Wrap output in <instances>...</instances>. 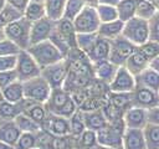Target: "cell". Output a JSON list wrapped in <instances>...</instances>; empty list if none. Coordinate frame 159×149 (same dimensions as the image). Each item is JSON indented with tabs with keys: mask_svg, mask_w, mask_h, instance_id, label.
<instances>
[{
	"mask_svg": "<svg viewBox=\"0 0 159 149\" xmlns=\"http://www.w3.org/2000/svg\"><path fill=\"white\" fill-rule=\"evenodd\" d=\"M45 106L48 113L62 115L66 118H71L78 109V106L72 98L71 92L65 88H53Z\"/></svg>",
	"mask_w": 159,
	"mask_h": 149,
	"instance_id": "1",
	"label": "cell"
},
{
	"mask_svg": "<svg viewBox=\"0 0 159 149\" xmlns=\"http://www.w3.org/2000/svg\"><path fill=\"white\" fill-rule=\"evenodd\" d=\"M27 51L35 58V61L39 63L41 68H45L47 66H51L66 58L51 40H46L39 43L31 45L27 48Z\"/></svg>",
	"mask_w": 159,
	"mask_h": 149,
	"instance_id": "2",
	"label": "cell"
},
{
	"mask_svg": "<svg viewBox=\"0 0 159 149\" xmlns=\"http://www.w3.org/2000/svg\"><path fill=\"white\" fill-rule=\"evenodd\" d=\"M123 119L109 122L106 127L97 132L98 145L106 149H122V139L124 133Z\"/></svg>",
	"mask_w": 159,
	"mask_h": 149,
	"instance_id": "3",
	"label": "cell"
},
{
	"mask_svg": "<svg viewBox=\"0 0 159 149\" xmlns=\"http://www.w3.org/2000/svg\"><path fill=\"white\" fill-rule=\"evenodd\" d=\"M122 36L130 41L137 47L149 41V22L140 17H132L124 22Z\"/></svg>",
	"mask_w": 159,
	"mask_h": 149,
	"instance_id": "4",
	"label": "cell"
},
{
	"mask_svg": "<svg viewBox=\"0 0 159 149\" xmlns=\"http://www.w3.org/2000/svg\"><path fill=\"white\" fill-rule=\"evenodd\" d=\"M31 21L25 19L24 16L7 26H5L6 38L11 40L16 43L21 50H27L30 47V32H31Z\"/></svg>",
	"mask_w": 159,
	"mask_h": 149,
	"instance_id": "5",
	"label": "cell"
},
{
	"mask_svg": "<svg viewBox=\"0 0 159 149\" xmlns=\"http://www.w3.org/2000/svg\"><path fill=\"white\" fill-rule=\"evenodd\" d=\"M22 84L25 98L37 103H46L52 92V87L42 76L27 79L22 82Z\"/></svg>",
	"mask_w": 159,
	"mask_h": 149,
	"instance_id": "6",
	"label": "cell"
},
{
	"mask_svg": "<svg viewBox=\"0 0 159 149\" xmlns=\"http://www.w3.org/2000/svg\"><path fill=\"white\" fill-rule=\"evenodd\" d=\"M15 71L17 74V79L25 82L27 79L41 76L42 68L39 66V63L35 61V58L30 55L27 50H21L17 55Z\"/></svg>",
	"mask_w": 159,
	"mask_h": 149,
	"instance_id": "7",
	"label": "cell"
},
{
	"mask_svg": "<svg viewBox=\"0 0 159 149\" xmlns=\"http://www.w3.org/2000/svg\"><path fill=\"white\" fill-rule=\"evenodd\" d=\"M99 25L101 20L97 9L93 6H84L73 20V26L77 34H94L98 31Z\"/></svg>",
	"mask_w": 159,
	"mask_h": 149,
	"instance_id": "8",
	"label": "cell"
},
{
	"mask_svg": "<svg viewBox=\"0 0 159 149\" xmlns=\"http://www.w3.org/2000/svg\"><path fill=\"white\" fill-rule=\"evenodd\" d=\"M137 50V46L128 41L124 36H119L111 41V52H109V61L113 62L116 66H124L125 61L129 56Z\"/></svg>",
	"mask_w": 159,
	"mask_h": 149,
	"instance_id": "9",
	"label": "cell"
},
{
	"mask_svg": "<svg viewBox=\"0 0 159 149\" xmlns=\"http://www.w3.org/2000/svg\"><path fill=\"white\" fill-rule=\"evenodd\" d=\"M67 74H68V65H67L66 58L57 63L47 66V67L42 68V71H41V76L50 83L52 89L53 88H63Z\"/></svg>",
	"mask_w": 159,
	"mask_h": 149,
	"instance_id": "10",
	"label": "cell"
},
{
	"mask_svg": "<svg viewBox=\"0 0 159 149\" xmlns=\"http://www.w3.org/2000/svg\"><path fill=\"white\" fill-rule=\"evenodd\" d=\"M137 87L135 76H133L124 66H119L114 78L108 84L109 92H133Z\"/></svg>",
	"mask_w": 159,
	"mask_h": 149,
	"instance_id": "11",
	"label": "cell"
},
{
	"mask_svg": "<svg viewBox=\"0 0 159 149\" xmlns=\"http://www.w3.org/2000/svg\"><path fill=\"white\" fill-rule=\"evenodd\" d=\"M56 24H57L56 21H52L48 17H43L41 20L32 22L31 32H30V43L35 45V43L50 40L56 29Z\"/></svg>",
	"mask_w": 159,
	"mask_h": 149,
	"instance_id": "12",
	"label": "cell"
},
{
	"mask_svg": "<svg viewBox=\"0 0 159 149\" xmlns=\"http://www.w3.org/2000/svg\"><path fill=\"white\" fill-rule=\"evenodd\" d=\"M42 129L47 130L52 135L63 137L71 135V127H70V118L48 113L45 122L42 123Z\"/></svg>",
	"mask_w": 159,
	"mask_h": 149,
	"instance_id": "13",
	"label": "cell"
},
{
	"mask_svg": "<svg viewBox=\"0 0 159 149\" xmlns=\"http://www.w3.org/2000/svg\"><path fill=\"white\" fill-rule=\"evenodd\" d=\"M123 123L125 128L144 129L148 124V109L132 106L123 113Z\"/></svg>",
	"mask_w": 159,
	"mask_h": 149,
	"instance_id": "14",
	"label": "cell"
},
{
	"mask_svg": "<svg viewBox=\"0 0 159 149\" xmlns=\"http://www.w3.org/2000/svg\"><path fill=\"white\" fill-rule=\"evenodd\" d=\"M159 104V93L147 87L137 86L133 91V106L145 109L153 108Z\"/></svg>",
	"mask_w": 159,
	"mask_h": 149,
	"instance_id": "15",
	"label": "cell"
},
{
	"mask_svg": "<svg viewBox=\"0 0 159 149\" xmlns=\"http://www.w3.org/2000/svg\"><path fill=\"white\" fill-rule=\"evenodd\" d=\"M93 68V76L102 83H106L107 86L112 82V79L116 76V72L118 70V66H116L109 60L99 61L96 63H92Z\"/></svg>",
	"mask_w": 159,
	"mask_h": 149,
	"instance_id": "16",
	"label": "cell"
},
{
	"mask_svg": "<svg viewBox=\"0 0 159 149\" xmlns=\"http://www.w3.org/2000/svg\"><path fill=\"white\" fill-rule=\"evenodd\" d=\"M122 149H147L143 129L125 128L122 139Z\"/></svg>",
	"mask_w": 159,
	"mask_h": 149,
	"instance_id": "17",
	"label": "cell"
},
{
	"mask_svg": "<svg viewBox=\"0 0 159 149\" xmlns=\"http://www.w3.org/2000/svg\"><path fill=\"white\" fill-rule=\"evenodd\" d=\"M109 52H111V41L107 38H103L101 36L97 37L94 45L89 50V52L86 55L91 63H96L99 61H104L109 58Z\"/></svg>",
	"mask_w": 159,
	"mask_h": 149,
	"instance_id": "18",
	"label": "cell"
},
{
	"mask_svg": "<svg viewBox=\"0 0 159 149\" xmlns=\"http://www.w3.org/2000/svg\"><path fill=\"white\" fill-rule=\"evenodd\" d=\"M21 133L22 132L19 129V127L16 125L14 119H5L0 125V140L12 145L14 148H15Z\"/></svg>",
	"mask_w": 159,
	"mask_h": 149,
	"instance_id": "19",
	"label": "cell"
},
{
	"mask_svg": "<svg viewBox=\"0 0 159 149\" xmlns=\"http://www.w3.org/2000/svg\"><path fill=\"white\" fill-rule=\"evenodd\" d=\"M149 63H150V60L147 58L142 52H139L138 50H135V51L129 56V58L125 61L124 67H125L133 76H138V74L142 73L145 68L149 67Z\"/></svg>",
	"mask_w": 159,
	"mask_h": 149,
	"instance_id": "20",
	"label": "cell"
},
{
	"mask_svg": "<svg viewBox=\"0 0 159 149\" xmlns=\"http://www.w3.org/2000/svg\"><path fill=\"white\" fill-rule=\"evenodd\" d=\"M123 26H124V22L119 19H117L114 21H109V22H101L97 34H98V36L112 41L114 38L122 36Z\"/></svg>",
	"mask_w": 159,
	"mask_h": 149,
	"instance_id": "21",
	"label": "cell"
},
{
	"mask_svg": "<svg viewBox=\"0 0 159 149\" xmlns=\"http://www.w3.org/2000/svg\"><path fill=\"white\" fill-rule=\"evenodd\" d=\"M83 117H84V124L87 129H92L98 132L99 129H102L103 127H106L109 122L104 114V112L102 109H94V111H89V112H83Z\"/></svg>",
	"mask_w": 159,
	"mask_h": 149,
	"instance_id": "22",
	"label": "cell"
},
{
	"mask_svg": "<svg viewBox=\"0 0 159 149\" xmlns=\"http://www.w3.org/2000/svg\"><path fill=\"white\" fill-rule=\"evenodd\" d=\"M135 81H137V86L147 87L149 89L159 92V73L152 67L145 68L142 73L135 76Z\"/></svg>",
	"mask_w": 159,
	"mask_h": 149,
	"instance_id": "23",
	"label": "cell"
},
{
	"mask_svg": "<svg viewBox=\"0 0 159 149\" xmlns=\"http://www.w3.org/2000/svg\"><path fill=\"white\" fill-rule=\"evenodd\" d=\"M2 98L4 101H7L10 103H20L25 99L24 94V84L21 81H15L10 83L9 86L4 87L2 89Z\"/></svg>",
	"mask_w": 159,
	"mask_h": 149,
	"instance_id": "24",
	"label": "cell"
},
{
	"mask_svg": "<svg viewBox=\"0 0 159 149\" xmlns=\"http://www.w3.org/2000/svg\"><path fill=\"white\" fill-rule=\"evenodd\" d=\"M43 5L46 10V17L56 22L63 19L66 0H45Z\"/></svg>",
	"mask_w": 159,
	"mask_h": 149,
	"instance_id": "25",
	"label": "cell"
},
{
	"mask_svg": "<svg viewBox=\"0 0 159 149\" xmlns=\"http://www.w3.org/2000/svg\"><path fill=\"white\" fill-rule=\"evenodd\" d=\"M16 125L19 127V129L22 133H39L42 127L40 123H37L36 120H34L31 117H29L26 113L21 112L20 114H17L14 118Z\"/></svg>",
	"mask_w": 159,
	"mask_h": 149,
	"instance_id": "26",
	"label": "cell"
},
{
	"mask_svg": "<svg viewBox=\"0 0 159 149\" xmlns=\"http://www.w3.org/2000/svg\"><path fill=\"white\" fill-rule=\"evenodd\" d=\"M109 103L124 112L133 106V92H111Z\"/></svg>",
	"mask_w": 159,
	"mask_h": 149,
	"instance_id": "27",
	"label": "cell"
},
{
	"mask_svg": "<svg viewBox=\"0 0 159 149\" xmlns=\"http://www.w3.org/2000/svg\"><path fill=\"white\" fill-rule=\"evenodd\" d=\"M159 11L158 6L149 0H137L135 5V16L144 19V20H150L157 12Z\"/></svg>",
	"mask_w": 159,
	"mask_h": 149,
	"instance_id": "28",
	"label": "cell"
},
{
	"mask_svg": "<svg viewBox=\"0 0 159 149\" xmlns=\"http://www.w3.org/2000/svg\"><path fill=\"white\" fill-rule=\"evenodd\" d=\"M24 17L31 22H35L37 20L46 17V10H45L43 2L30 1L29 5L26 6V9L24 10Z\"/></svg>",
	"mask_w": 159,
	"mask_h": 149,
	"instance_id": "29",
	"label": "cell"
},
{
	"mask_svg": "<svg viewBox=\"0 0 159 149\" xmlns=\"http://www.w3.org/2000/svg\"><path fill=\"white\" fill-rule=\"evenodd\" d=\"M135 5H137V0H120L116 6L118 11V19L125 22L132 17H134Z\"/></svg>",
	"mask_w": 159,
	"mask_h": 149,
	"instance_id": "30",
	"label": "cell"
},
{
	"mask_svg": "<svg viewBox=\"0 0 159 149\" xmlns=\"http://www.w3.org/2000/svg\"><path fill=\"white\" fill-rule=\"evenodd\" d=\"M21 112H24L22 101L20 103H10L7 101L0 102V117L2 119H14Z\"/></svg>",
	"mask_w": 159,
	"mask_h": 149,
	"instance_id": "31",
	"label": "cell"
},
{
	"mask_svg": "<svg viewBox=\"0 0 159 149\" xmlns=\"http://www.w3.org/2000/svg\"><path fill=\"white\" fill-rule=\"evenodd\" d=\"M143 132L147 149H159V125L148 123L144 127Z\"/></svg>",
	"mask_w": 159,
	"mask_h": 149,
	"instance_id": "32",
	"label": "cell"
},
{
	"mask_svg": "<svg viewBox=\"0 0 159 149\" xmlns=\"http://www.w3.org/2000/svg\"><path fill=\"white\" fill-rule=\"evenodd\" d=\"M22 16H24V12L22 11H20V10L15 9L14 6L6 4L4 6V9L0 11V26L5 27L9 24H11V22L21 19Z\"/></svg>",
	"mask_w": 159,
	"mask_h": 149,
	"instance_id": "33",
	"label": "cell"
},
{
	"mask_svg": "<svg viewBox=\"0 0 159 149\" xmlns=\"http://www.w3.org/2000/svg\"><path fill=\"white\" fill-rule=\"evenodd\" d=\"M97 37H98L97 32H94V34H77L76 35V46L81 52L87 55L89 52V50L92 48V46L94 45Z\"/></svg>",
	"mask_w": 159,
	"mask_h": 149,
	"instance_id": "34",
	"label": "cell"
},
{
	"mask_svg": "<svg viewBox=\"0 0 159 149\" xmlns=\"http://www.w3.org/2000/svg\"><path fill=\"white\" fill-rule=\"evenodd\" d=\"M70 127H71V135L73 138H77L86 129L83 111H81L80 108L76 111V113L70 118Z\"/></svg>",
	"mask_w": 159,
	"mask_h": 149,
	"instance_id": "35",
	"label": "cell"
},
{
	"mask_svg": "<svg viewBox=\"0 0 159 149\" xmlns=\"http://www.w3.org/2000/svg\"><path fill=\"white\" fill-rule=\"evenodd\" d=\"M97 14L101 20V22H109L118 19V11L114 5H106V4H98Z\"/></svg>",
	"mask_w": 159,
	"mask_h": 149,
	"instance_id": "36",
	"label": "cell"
},
{
	"mask_svg": "<svg viewBox=\"0 0 159 149\" xmlns=\"http://www.w3.org/2000/svg\"><path fill=\"white\" fill-rule=\"evenodd\" d=\"M78 143L82 148L84 149H92L96 145H98V140H97V132L92 130V129H84L78 137Z\"/></svg>",
	"mask_w": 159,
	"mask_h": 149,
	"instance_id": "37",
	"label": "cell"
},
{
	"mask_svg": "<svg viewBox=\"0 0 159 149\" xmlns=\"http://www.w3.org/2000/svg\"><path fill=\"white\" fill-rule=\"evenodd\" d=\"M86 5L83 4L82 0H66V6H65V14L63 19L73 21L76 16L82 11V9Z\"/></svg>",
	"mask_w": 159,
	"mask_h": 149,
	"instance_id": "38",
	"label": "cell"
},
{
	"mask_svg": "<svg viewBox=\"0 0 159 149\" xmlns=\"http://www.w3.org/2000/svg\"><path fill=\"white\" fill-rule=\"evenodd\" d=\"M37 148V133H21L15 149H31Z\"/></svg>",
	"mask_w": 159,
	"mask_h": 149,
	"instance_id": "39",
	"label": "cell"
},
{
	"mask_svg": "<svg viewBox=\"0 0 159 149\" xmlns=\"http://www.w3.org/2000/svg\"><path fill=\"white\" fill-rule=\"evenodd\" d=\"M137 50L139 52H142L147 58L149 60H153L154 57L159 56V43L154 42V41H147L145 43L140 45L137 47Z\"/></svg>",
	"mask_w": 159,
	"mask_h": 149,
	"instance_id": "40",
	"label": "cell"
},
{
	"mask_svg": "<svg viewBox=\"0 0 159 149\" xmlns=\"http://www.w3.org/2000/svg\"><path fill=\"white\" fill-rule=\"evenodd\" d=\"M20 51L21 48L11 40L4 38L0 41V56H16Z\"/></svg>",
	"mask_w": 159,
	"mask_h": 149,
	"instance_id": "41",
	"label": "cell"
},
{
	"mask_svg": "<svg viewBox=\"0 0 159 149\" xmlns=\"http://www.w3.org/2000/svg\"><path fill=\"white\" fill-rule=\"evenodd\" d=\"M72 138H73L72 135H63V137L53 135L48 149H71V139Z\"/></svg>",
	"mask_w": 159,
	"mask_h": 149,
	"instance_id": "42",
	"label": "cell"
},
{
	"mask_svg": "<svg viewBox=\"0 0 159 149\" xmlns=\"http://www.w3.org/2000/svg\"><path fill=\"white\" fill-rule=\"evenodd\" d=\"M148 22H149V40L159 43V11Z\"/></svg>",
	"mask_w": 159,
	"mask_h": 149,
	"instance_id": "43",
	"label": "cell"
},
{
	"mask_svg": "<svg viewBox=\"0 0 159 149\" xmlns=\"http://www.w3.org/2000/svg\"><path fill=\"white\" fill-rule=\"evenodd\" d=\"M16 61H17V55L16 56H0V72L15 70Z\"/></svg>",
	"mask_w": 159,
	"mask_h": 149,
	"instance_id": "44",
	"label": "cell"
},
{
	"mask_svg": "<svg viewBox=\"0 0 159 149\" xmlns=\"http://www.w3.org/2000/svg\"><path fill=\"white\" fill-rule=\"evenodd\" d=\"M17 81V74L15 70H10V71H5V72H0V88L2 89L4 87L9 86L10 83Z\"/></svg>",
	"mask_w": 159,
	"mask_h": 149,
	"instance_id": "45",
	"label": "cell"
},
{
	"mask_svg": "<svg viewBox=\"0 0 159 149\" xmlns=\"http://www.w3.org/2000/svg\"><path fill=\"white\" fill-rule=\"evenodd\" d=\"M148 123L159 125V106L148 109Z\"/></svg>",
	"mask_w": 159,
	"mask_h": 149,
	"instance_id": "46",
	"label": "cell"
},
{
	"mask_svg": "<svg viewBox=\"0 0 159 149\" xmlns=\"http://www.w3.org/2000/svg\"><path fill=\"white\" fill-rule=\"evenodd\" d=\"M6 2H7L9 5L14 6L15 9H17V10H20V11L24 12V10H25L26 6L29 5L30 0H6Z\"/></svg>",
	"mask_w": 159,
	"mask_h": 149,
	"instance_id": "47",
	"label": "cell"
},
{
	"mask_svg": "<svg viewBox=\"0 0 159 149\" xmlns=\"http://www.w3.org/2000/svg\"><path fill=\"white\" fill-rule=\"evenodd\" d=\"M149 67H152L153 70H155V71L159 73V56H157V57H154L153 60H150Z\"/></svg>",
	"mask_w": 159,
	"mask_h": 149,
	"instance_id": "48",
	"label": "cell"
},
{
	"mask_svg": "<svg viewBox=\"0 0 159 149\" xmlns=\"http://www.w3.org/2000/svg\"><path fill=\"white\" fill-rule=\"evenodd\" d=\"M82 1H83V4L86 6H93V7H97L98 4H99L98 0H82Z\"/></svg>",
	"mask_w": 159,
	"mask_h": 149,
	"instance_id": "49",
	"label": "cell"
},
{
	"mask_svg": "<svg viewBox=\"0 0 159 149\" xmlns=\"http://www.w3.org/2000/svg\"><path fill=\"white\" fill-rule=\"evenodd\" d=\"M99 4H106V5H114L117 6V4L120 1V0H98Z\"/></svg>",
	"mask_w": 159,
	"mask_h": 149,
	"instance_id": "50",
	"label": "cell"
},
{
	"mask_svg": "<svg viewBox=\"0 0 159 149\" xmlns=\"http://www.w3.org/2000/svg\"><path fill=\"white\" fill-rule=\"evenodd\" d=\"M0 149H15V148H14L12 145H10V144H7V143L0 140Z\"/></svg>",
	"mask_w": 159,
	"mask_h": 149,
	"instance_id": "51",
	"label": "cell"
},
{
	"mask_svg": "<svg viewBox=\"0 0 159 149\" xmlns=\"http://www.w3.org/2000/svg\"><path fill=\"white\" fill-rule=\"evenodd\" d=\"M4 38H6V35H5V27L0 26V41L4 40Z\"/></svg>",
	"mask_w": 159,
	"mask_h": 149,
	"instance_id": "52",
	"label": "cell"
},
{
	"mask_svg": "<svg viewBox=\"0 0 159 149\" xmlns=\"http://www.w3.org/2000/svg\"><path fill=\"white\" fill-rule=\"evenodd\" d=\"M6 4H7V2H6V0H0V11L4 9V6H5Z\"/></svg>",
	"mask_w": 159,
	"mask_h": 149,
	"instance_id": "53",
	"label": "cell"
},
{
	"mask_svg": "<svg viewBox=\"0 0 159 149\" xmlns=\"http://www.w3.org/2000/svg\"><path fill=\"white\" fill-rule=\"evenodd\" d=\"M2 101H4V98H2V91L0 88V102H2Z\"/></svg>",
	"mask_w": 159,
	"mask_h": 149,
	"instance_id": "54",
	"label": "cell"
},
{
	"mask_svg": "<svg viewBox=\"0 0 159 149\" xmlns=\"http://www.w3.org/2000/svg\"><path fill=\"white\" fill-rule=\"evenodd\" d=\"M155 5L158 6V9H159V0H155Z\"/></svg>",
	"mask_w": 159,
	"mask_h": 149,
	"instance_id": "55",
	"label": "cell"
},
{
	"mask_svg": "<svg viewBox=\"0 0 159 149\" xmlns=\"http://www.w3.org/2000/svg\"><path fill=\"white\" fill-rule=\"evenodd\" d=\"M30 1H39V2H43L45 0H30Z\"/></svg>",
	"mask_w": 159,
	"mask_h": 149,
	"instance_id": "56",
	"label": "cell"
},
{
	"mask_svg": "<svg viewBox=\"0 0 159 149\" xmlns=\"http://www.w3.org/2000/svg\"><path fill=\"white\" fill-rule=\"evenodd\" d=\"M4 120H5V119H2V118H1V117H0V125H1V123H2V122H4Z\"/></svg>",
	"mask_w": 159,
	"mask_h": 149,
	"instance_id": "57",
	"label": "cell"
},
{
	"mask_svg": "<svg viewBox=\"0 0 159 149\" xmlns=\"http://www.w3.org/2000/svg\"><path fill=\"white\" fill-rule=\"evenodd\" d=\"M149 1H153V2H154V4H155V0H149Z\"/></svg>",
	"mask_w": 159,
	"mask_h": 149,
	"instance_id": "58",
	"label": "cell"
},
{
	"mask_svg": "<svg viewBox=\"0 0 159 149\" xmlns=\"http://www.w3.org/2000/svg\"><path fill=\"white\" fill-rule=\"evenodd\" d=\"M31 149H40V148H31Z\"/></svg>",
	"mask_w": 159,
	"mask_h": 149,
	"instance_id": "59",
	"label": "cell"
},
{
	"mask_svg": "<svg viewBox=\"0 0 159 149\" xmlns=\"http://www.w3.org/2000/svg\"><path fill=\"white\" fill-rule=\"evenodd\" d=\"M158 106H159V104H158Z\"/></svg>",
	"mask_w": 159,
	"mask_h": 149,
	"instance_id": "60",
	"label": "cell"
},
{
	"mask_svg": "<svg viewBox=\"0 0 159 149\" xmlns=\"http://www.w3.org/2000/svg\"><path fill=\"white\" fill-rule=\"evenodd\" d=\"M158 93H159V92H158Z\"/></svg>",
	"mask_w": 159,
	"mask_h": 149,
	"instance_id": "61",
	"label": "cell"
}]
</instances>
